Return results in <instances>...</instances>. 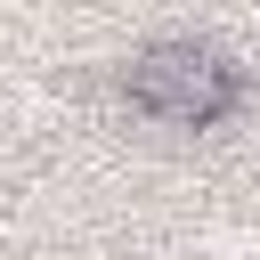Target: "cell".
<instances>
[{"instance_id":"obj_1","label":"cell","mask_w":260,"mask_h":260,"mask_svg":"<svg viewBox=\"0 0 260 260\" xmlns=\"http://www.w3.org/2000/svg\"><path fill=\"white\" fill-rule=\"evenodd\" d=\"M114 81H122L130 114H146V122H162V130H219V122H236L244 98H252L244 65H236L228 49H211V41H195V32H162V41L130 49V65H122Z\"/></svg>"}]
</instances>
